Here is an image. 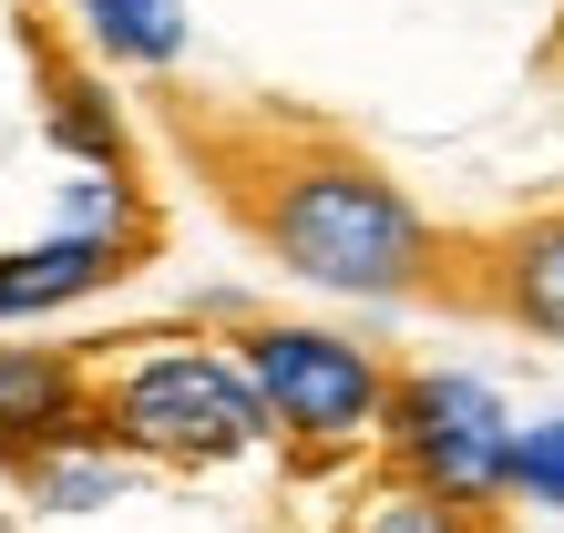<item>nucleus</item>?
I'll return each instance as SVG.
<instances>
[{
  "label": "nucleus",
  "mask_w": 564,
  "mask_h": 533,
  "mask_svg": "<svg viewBox=\"0 0 564 533\" xmlns=\"http://www.w3.org/2000/svg\"><path fill=\"white\" fill-rule=\"evenodd\" d=\"M42 133H52V154H73V164H134V133H123L113 93L93 83L83 62H42Z\"/></svg>",
  "instance_id": "9"
},
{
  "label": "nucleus",
  "mask_w": 564,
  "mask_h": 533,
  "mask_svg": "<svg viewBox=\"0 0 564 533\" xmlns=\"http://www.w3.org/2000/svg\"><path fill=\"white\" fill-rule=\"evenodd\" d=\"M247 226L297 287L359 297V308L431 297L442 266H452V237L370 154H288V164H268V175L247 185Z\"/></svg>",
  "instance_id": "1"
},
{
  "label": "nucleus",
  "mask_w": 564,
  "mask_h": 533,
  "mask_svg": "<svg viewBox=\"0 0 564 533\" xmlns=\"http://www.w3.org/2000/svg\"><path fill=\"white\" fill-rule=\"evenodd\" d=\"M134 278V257L104 247V237H73V226H52V237L31 247H0V328H31V318H62L83 308V297H104Z\"/></svg>",
  "instance_id": "6"
},
{
  "label": "nucleus",
  "mask_w": 564,
  "mask_h": 533,
  "mask_svg": "<svg viewBox=\"0 0 564 533\" xmlns=\"http://www.w3.org/2000/svg\"><path fill=\"white\" fill-rule=\"evenodd\" d=\"M482 297L523 339H564V206L523 216V226H503V237L482 247Z\"/></svg>",
  "instance_id": "7"
},
{
  "label": "nucleus",
  "mask_w": 564,
  "mask_h": 533,
  "mask_svg": "<svg viewBox=\"0 0 564 533\" xmlns=\"http://www.w3.org/2000/svg\"><path fill=\"white\" fill-rule=\"evenodd\" d=\"M73 21H83V42L123 62V73H175L185 62V0H73Z\"/></svg>",
  "instance_id": "10"
},
{
  "label": "nucleus",
  "mask_w": 564,
  "mask_h": 533,
  "mask_svg": "<svg viewBox=\"0 0 564 533\" xmlns=\"http://www.w3.org/2000/svg\"><path fill=\"white\" fill-rule=\"evenodd\" d=\"M513 411L482 370H401L380 421V472H401L421 492H442L462 513H503L513 503Z\"/></svg>",
  "instance_id": "4"
},
{
  "label": "nucleus",
  "mask_w": 564,
  "mask_h": 533,
  "mask_svg": "<svg viewBox=\"0 0 564 533\" xmlns=\"http://www.w3.org/2000/svg\"><path fill=\"white\" fill-rule=\"evenodd\" d=\"M513 503L564 513V411H544V421L513 431Z\"/></svg>",
  "instance_id": "13"
},
{
  "label": "nucleus",
  "mask_w": 564,
  "mask_h": 533,
  "mask_svg": "<svg viewBox=\"0 0 564 533\" xmlns=\"http://www.w3.org/2000/svg\"><path fill=\"white\" fill-rule=\"evenodd\" d=\"M62 226H73V237H104L123 257H154V206H144L134 164H73V185H62Z\"/></svg>",
  "instance_id": "11"
},
{
  "label": "nucleus",
  "mask_w": 564,
  "mask_h": 533,
  "mask_svg": "<svg viewBox=\"0 0 564 533\" xmlns=\"http://www.w3.org/2000/svg\"><path fill=\"white\" fill-rule=\"evenodd\" d=\"M237 359L257 400H268L278 442L297 461H349V452H380V421H390V359L359 349L349 328H318V318H237Z\"/></svg>",
  "instance_id": "3"
},
{
  "label": "nucleus",
  "mask_w": 564,
  "mask_h": 533,
  "mask_svg": "<svg viewBox=\"0 0 564 533\" xmlns=\"http://www.w3.org/2000/svg\"><path fill=\"white\" fill-rule=\"evenodd\" d=\"M93 421L123 461L154 472H226L278 452V421L237 339H123L113 359H93Z\"/></svg>",
  "instance_id": "2"
},
{
  "label": "nucleus",
  "mask_w": 564,
  "mask_h": 533,
  "mask_svg": "<svg viewBox=\"0 0 564 533\" xmlns=\"http://www.w3.org/2000/svg\"><path fill=\"white\" fill-rule=\"evenodd\" d=\"M134 472H144V461H123L104 431H83V442H52V452L11 461V482L31 492V513H104V503H123V492H134Z\"/></svg>",
  "instance_id": "8"
},
{
  "label": "nucleus",
  "mask_w": 564,
  "mask_h": 533,
  "mask_svg": "<svg viewBox=\"0 0 564 533\" xmlns=\"http://www.w3.org/2000/svg\"><path fill=\"white\" fill-rule=\"evenodd\" d=\"M83 431H104L83 349H0V461H31L52 442H83Z\"/></svg>",
  "instance_id": "5"
},
{
  "label": "nucleus",
  "mask_w": 564,
  "mask_h": 533,
  "mask_svg": "<svg viewBox=\"0 0 564 533\" xmlns=\"http://www.w3.org/2000/svg\"><path fill=\"white\" fill-rule=\"evenodd\" d=\"M339 533H492V513H462V503H442V492L380 472V482L339 513Z\"/></svg>",
  "instance_id": "12"
}]
</instances>
